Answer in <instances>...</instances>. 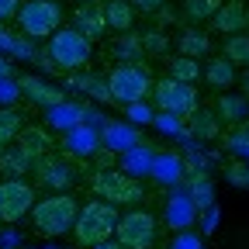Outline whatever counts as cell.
<instances>
[{"label": "cell", "mask_w": 249, "mask_h": 249, "mask_svg": "<svg viewBox=\"0 0 249 249\" xmlns=\"http://www.w3.org/2000/svg\"><path fill=\"white\" fill-rule=\"evenodd\" d=\"M114 225H118V204L111 201H90L83 208H76V218H73V239L80 246H97L104 239H114Z\"/></svg>", "instance_id": "6da1fadb"}, {"label": "cell", "mask_w": 249, "mask_h": 249, "mask_svg": "<svg viewBox=\"0 0 249 249\" xmlns=\"http://www.w3.org/2000/svg\"><path fill=\"white\" fill-rule=\"evenodd\" d=\"M76 197L66 194V191H55L49 197H35V204H31V222H35V229L49 239H59V235H66L73 229V218H76Z\"/></svg>", "instance_id": "7a4b0ae2"}, {"label": "cell", "mask_w": 249, "mask_h": 249, "mask_svg": "<svg viewBox=\"0 0 249 249\" xmlns=\"http://www.w3.org/2000/svg\"><path fill=\"white\" fill-rule=\"evenodd\" d=\"M107 97L114 104H135V101H145L149 97V87H152V76L142 62H118V66L107 73Z\"/></svg>", "instance_id": "3957f363"}, {"label": "cell", "mask_w": 249, "mask_h": 249, "mask_svg": "<svg viewBox=\"0 0 249 249\" xmlns=\"http://www.w3.org/2000/svg\"><path fill=\"white\" fill-rule=\"evenodd\" d=\"M90 187H93V194L101 201H111V204H139L145 197L142 180L124 173V170H97Z\"/></svg>", "instance_id": "277c9868"}, {"label": "cell", "mask_w": 249, "mask_h": 249, "mask_svg": "<svg viewBox=\"0 0 249 249\" xmlns=\"http://www.w3.org/2000/svg\"><path fill=\"white\" fill-rule=\"evenodd\" d=\"M90 38H83L76 28H55L49 35V59L59 70H83L90 62Z\"/></svg>", "instance_id": "5b68a950"}, {"label": "cell", "mask_w": 249, "mask_h": 249, "mask_svg": "<svg viewBox=\"0 0 249 249\" xmlns=\"http://www.w3.org/2000/svg\"><path fill=\"white\" fill-rule=\"evenodd\" d=\"M14 18L28 38H49L62 24V7H59V0H21Z\"/></svg>", "instance_id": "8992f818"}, {"label": "cell", "mask_w": 249, "mask_h": 249, "mask_svg": "<svg viewBox=\"0 0 249 249\" xmlns=\"http://www.w3.org/2000/svg\"><path fill=\"white\" fill-rule=\"evenodd\" d=\"M114 239L128 249H152L156 239H160V225H156V214L152 211H124L118 214V225H114Z\"/></svg>", "instance_id": "52a82bcc"}, {"label": "cell", "mask_w": 249, "mask_h": 249, "mask_svg": "<svg viewBox=\"0 0 249 249\" xmlns=\"http://www.w3.org/2000/svg\"><path fill=\"white\" fill-rule=\"evenodd\" d=\"M152 93V104L166 111V114H177V118H187L194 107H197V90L194 83H183V80H173V76H163L149 87Z\"/></svg>", "instance_id": "ba28073f"}, {"label": "cell", "mask_w": 249, "mask_h": 249, "mask_svg": "<svg viewBox=\"0 0 249 249\" xmlns=\"http://www.w3.org/2000/svg\"><path fill=\"white\" fill-rule=\"evenodd\" d=\"M35 204V187L24 177H4L0 180V222H21Z\"/></svg>", "instance_id": "9c48e42d"}, {"label": "cell", "mask_w": 249, "mask_h": 249, "mask_svg": "<svg viewBox=\"0 0 249 249\" xmlns=\"http://www.w3.org/2000/svg\"><path fill=\"white\" fill-rule=\"evenodd\" d=\"M31 170H35L38 183H42V187H49V191H70L73 180H76L73 163L66 160V156H49V152H42V156H35Z\"/></svg>", "instance_id": "30bf717a"}, {"label": "cell", "mask_w": 249, "mask_h": 249, "mask_svg": "<svg viewBox=\"0 0 249 249\" xmlns=\"http://www.w3.org/2000/svg\"><path fill=\"white\" fill-rule=\"evenodd\" d=\"M211 28L222 31V35L246 31V28H249V7H246V0H222L218 11L211 14Z\"/></svg>", "instance_id": "8fae6325"}, {"label": "cell", "mask_w": 249, "mask_h": 249, "mask_svg": "<svg viewBox=\"0 0 249 249\" xmlns=\"http://www.w3.org/2000/svg\"><path fill=\"white\" fill-rule=\"evenodd\" d=\"M73 28L80 31L83 38H90V42L104 38V31H107V21H104V7H101V0H90V4H80V7L73 11Z\"/></svg>", "instance_id": "7c38bea8"}, {"label": "cell", "mask_w": 249, "mask_h": 249, "mask_svg": "<svg viewBox=\"0 0 249 249\" xmlns=\"http://www.w3.org/2000/svg\"><path fill=\"white\" fill-rule=\"evenodd\" d=\"M18 87L28 93V101H35L38 107H55V104L66 101V97H62V90H59V87H52V83H45L42 76H21V80H18Z\"/></svg>", "instance_id": "4fadbf2b"}, {"label": "cell", "mask_w": 249, "mask_h": 249, "mask_svg": "<svg viewBox=\"0 0 249 249\" xmlns=\"http://www.w3.org/2000/svg\"><path fill=\"white\" fill-rule=\"evenodd\" d=\"M183 121H187V128H191V135H197V139H204V142H211V139L222 135V121H218V114H214L211 107H201V104H197Z\"/></svg>", "instance_id": "5bb4252c"}, {"label": "cell", "mask_w": 249, "mask_h": 249, "mask_svg": "<svg viewBox=\"0 0 249 249\" xmlns=\"http://www.w3.org/2000/svg\"><path fill=\"white\" fill-rule=\"evenodd\" d=\"M204 73V80H208V87H214V90H229L235 80H239V70L232 66V62L225 59V55H218V59H211L208 66L201 70Z\"/></svg>", "instance_id": "9a60e30c"}, {"label": "cell", "mask_w": 249, "mask_h": 249, "mask_svg": "<svg viewBox=\"0 0 249 249\" xmlns=\"http://www.w3.org/2000/svg\"><path fill=\"white\" fill-rule=\"evenodd\" d=\"M101 142L111 149V152H124L128 145H135V142H142V135L135 132V128H128V124H104L101 128Z\"/></svg>", "instance_id": "2e32d148"}, {"label": "cell", "mask_w": 249, "mask_h": 249, "mask_svg": "<svg viewBox=\"0 0 249 249\" xmlns=\"http://www.w3.org/2000/svg\"><path fill=\"white\" fill-rule=\"evenodd\" d=\"M177 49H180V55L201 59V55L211 52V35H208V31H201V28H187V31H180Z\"/></svg>", "instance_id": "e0dca14e"}, {"label": "cell", "mask_w": 249, "mask_h": 249, "mask_svg": "<svg viewBox=\"0 0 249 249\" xmlns=\"http://www.w3.org/2000/svg\"><path fill=\"white\" fill-rule=\"evenodd\" d=\"M101 7H104L107 28H114V31H128V28L135 24V14H139L128 0H107V4H101Z\"/></svg>", "instance_id": "ac0fdd59"}, {"label": "cell", "mask_w": 249, "mask_h": 249, "mask_svg": "<svg viewBox=\"0 0 249 249\" xmlns=\"http://www.w3.org/2000/svg\"><path fill=\"white\" fill-rule=\"evenodd\" d=\"M152 156L156 152H149V149H142V142H135V145H128V149L121 152V166H124V173L142 177V173L152 170Z\"/></svg>", "instance_id": "d6986e66"}, {"label": "cell", "mask_w": 249, "mask_h": 249, "mask_svg": "<svg viewBox=\"0 0 249 249\" xmlns=\"http://www.w3.org/2000/svg\"><path fill=\"white\" fill-rule=\"evenodd\" d=\"M156 180H163V183H177L183 177V160L173 152H163V156H152V170H149Z\"/></svg>", "instance_id": "ffe728a7"}, {"label": "cell", "mask_w": 249, "mask_h": 249, "mask_svg": "<svg viewBox=\"0 0 249 249\" xmlns=\"http://www.w3.org/2000/svg\"><path fill=\"white\" fill-rule=\"evenodd\" d=\"M187 197L194 201V208H208L214 201V187H211V177L194 170L191 177H187Z\"/></svg>", "instance_id": "44dd1931"}, {"label": "cell", "mask_w": 249, "mask_h": 249, "mask_svg": "<svg viewBox=\"0 0 249 249\" xmlns=\"http://www.w3.org/2000/svg\"><path fill=\"white\" fill-rule=\"evenodd\" d=\"M14 142H18V145H21V149H24V152L31 156V160L52 149V135H49L45 128H21Z\"/></svg>", "instance_id": "7402d4cb"}, {"label": "cell", "mask_w": 249, "mask_h": 249, "mask_svg": "<svg viewBox=\"0 0 249 249\" xmlns=\"http://www.w3.org/2000/svg\"><path fill=\"white\" fill-rule=\"evenodd\" d=\"M31 156L18 145V149H7V152H0V173L4 177H24L28 170H31Z\"/></svg>", "instance_id": "603a6c76"}, {"label": "cell", "mask_w": 249, "mask_h": 249, "mask_svg": "<svg viewBox=\"0 0 249 249\" xmlns=\"http://www.w3.org/2000/svg\"><path fill=\"white\" fill-rule=\"evenodd\" d=\"M101 145V135L93 132V128H80V124H73V132H70V149L73 156H93Z\"/></svg>", "instance_id": "cb8c5ba5"}, {"label": "cell", "mask_w": 249, "mask_h": 249, "mask_svg": "<svg viewBox=\"0 0 249 249\" xmlns=\"http://www.w3.org/2000/svg\"><path fill=\"white\" fill-rule=\"evenodd\" d=\"M166 218H170L173 229H191L194 218H197V208H194L191 197H177V201H170V214Z\"/></svg>", "instance_id": "d4e9b609"}, {"label": "cell", "mask_w": 249, "mask_h": 249, "mask_svg": "<svg viewBox=\"0 0 249 249\" xmlns=\"http://www.w3.org/2000/svg\"><path fill=\"white\" fill-rule=\"evenodd\" d=\"M21 128H24L21 111H14V107H0V149L11 145V142L18 139V132H21Z\"/></svg>", "instance_id": "484cf974"}, {"label": "cell", "mask_w": 249, "mask_h": 249, "mask_svg": "<svg viewBox=\"0 0 249 249\" xmlns=\"http://www.w3.org/2000/svg\"><path fill=\"white\" fill-rule=\"evenodd\" d=\"M225 59L232 62L235 70L249 62V38H246V31H235V35H225Z\"/></svg>", "instance_id": "4316f807"}, {"label": "cell", "mask_w": 249, "mask_h": 249, "mask_svg": "<svg viewBox=\"0 0 249 249\" xmlns=\"http://www.w3.org/2000/svg\"><path fill=\"white\" fill-rule=\"evenodd\" d=\"M214 114H218V121H229V124L246 121V97H222L214 104Z\"/></svg>", "instance_id": "83f0119b"}, {"label": "cell", "mask_w": 249, "mask_h": 249, "mask_svg": "<svg viewBox=\"0 0 249 249\" xmlns=\"http://www.w3.org/2000/svg\"><path fill=\"white\" fill-rule=\"evenodd\" d=\"M170 76H173V80H183V83H197V76H201L197 59H191V55L170 59Z\"/></svg>", "instance_id": "f1b7e54d"}, {"label": "cell", "mask_w": 249, "mask_h": 249, "mask_svg": "<svg viewBox=\"0 0 249 249\" xmlns=\"http://www.w3.org/2000/svg\"><path fill=\"white\" fill-rule=\"evenodd\" d=\"M114 52L121 55V62H142V42H139V35H135V31L128 28V31H124V38H118L114 42Z\"/></svg>", "instance_id": "f546056e"}, {"label": "cell", "mask_w": 249, "mask_h": 249, "mask_svg": "<svg viewBox=\"0 0 249 249\" xmlns=\"http://www.w3.org/2000/svg\"><path fill=\"white\" fill-rule=\"evenodd\" d=\"M218 4H222V0H183V14H187V21L201 24V21H211Z\"/></svg>", "instance_id": "4dcf8cb0"}, {"label": "cell", "mask_w": 249, "mask_h": 249, "mask_svg": "<svg viewBox=\"0 0 249 249\" xmlns=\"http://www.w3.org/2000/svg\"><path fill=\"white\" fill-rule=\"evenodd\" d=\"M139 42H142V52H149V55H166V52H170V38H166V31L149 28V31H142V35H139Z\"/></svg>", "instance_id": "1f68e13d"}, {"label": "cell", "mask_w": 249, "mask_h": 249, "mask_svg": "<svg viewBox=\"0 0 249 249\" xmlns=\"http://www.w3.org/2000/svg\"><path fill=\"white\" fill-rule=\"evenodd\" d=\"M229 149L235 160H242L246 149H249V132H246V121H235L232 124V132H229Z\"/></svg>", "instance_id": "d6a6232c"}, {"label": "cell", "mask_w": 249, "mask_h": 249, "mask_svg": "<svg viewBox=\"0 0 249 249\" xmlns=\"http://www.w3.org/2000/svg\"><path fill=\"white\" fill-rule=\"evenodd\" d=\"M73 83L87 93H93V101H111L107 97V83H101L97 76H73Z\"/></svg>", "instance_id": "836d02e7"}, {"label": "cell", "mask_w": 249, "mask_h": 249, "mask_svg": "<svg viewBox=\"0 0 249 249\" xmlns=\"http://www.w3.org/2000/svg\"><path fill=\"white\" fill-rule=\"evenodd\" d=\"M225 173H229V180H232L235 187H246V183H249V173H246V163H242V160L229 163V170H225Z\"/></svg>", "instance_id": "e575fe53"}, {"label": "cell", "mask_w": 249, "mask_h": 249, "mask_svg": "<svg viewBox=\"0 0 249 249\" xmlns=\"http://www.w3.org/2000/svg\"><path fill=\"white\" fill-rule=\"evenodd\" d=\"M173 249H204V246H201V239H197V235H191V232H180V235L173 239Z\"/></svg>", "instance_id": "d590c367"}, {"label": "cell", "mask_w": 249, "mask_h": 249, "mask_svg": "<svg viewBox=\"0 0 249 249\" xmlns=\"http://www.w3.org/2000/svg\"><path fill=\"white\" fill-rule=\"evenodd\" d=\"M124 107H128V114H132L135 121H152V118H156V114H152V111H149L142 101H135V104H124Z\"/></svg>", "instance_id": "8d00e7d4"}, {"label": "cell", "mask_w": 249, "mask_h": 249, "mask_svg": "<svg viewBox=\"0 0 249 249\" xmlns=\"http://www.w3.org/2000/svg\"><path fill=\"white\" fill-rule=\"evenodd\" d=\"M128 4H132L135 11H142V14H156V11L166 4V0H128Z\"/></svg>", "instance_id": "74e56055"}, {"label": "cell", "mask_w": 249, "mask_h": 249, "mask_svg": "<svg viewBox=\"0 0 249 249\" xmlns=\"http://www.w3.org/2000/svg\"><path fill=\"white\" fill-rule=\"evenodd\" d=\"M21 7V0H0V21H11Z\"/></svg>", "instance_id": "f35d334b"}, {"label": "cell", "mask_w": 249, "mask_h": 249, "mask_svg": "<svg viewBox=\"0 0 249 249\" xmlns=\"http://www.w3.org/2000/svg\"><path fill=\"white\" fill-rule=\"evenodd\" d=\"M90 249H128V246H121L118 239H104V242H97V246H90Z\"/></svg>", "instance_id": "ab89813d"}, {"label": "cell", "mask_w": 249, "mask_h": 249, "mask_svg": "<svg viewBox=\"0 0 249 249\" xmlns=\"http://www.w3.org/2000/svg\"><path fill=\"white\" fill-rule=\"evenodd\" d=\"M80 4H90V0H80Z\"/></svg>", "instance_id": "60d3db41"}]
</instances>
